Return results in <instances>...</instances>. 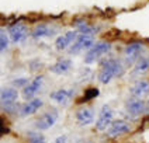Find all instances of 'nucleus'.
I'll return each mask as SVG.
<instances>
[{
    "label": "nucleus",
    "instance_id": "obj_8",
    "mask_svg": "<svg viewBox=\"0 0 149 143\" xmlns=\"http://www.w3.org/2000/svg\"><path fill=\"white\" fill-rule=\"evenodd\" d=\"M27 35H28V30H27V25L23 23H16L8 27V37L14 44L23 42L27 38Z\"/></svg>",
    "mask_w": 149,
    "mask_h": 143
},
{
    "label": "nucleus",
    "instance_id": "obj_20",
    "mask_svg": "<svg viewBox=\"0 0 149 143\" xmlns=\"http://www.w3.org/2000/svg\"><path fill=\"white\" fill-rule=\"evenodd\" d=\"M55 32L49 25L47 24H40L34 28L33 31V37L34 38H44V37H51L52 34Z\"/></svg>",
    "mask_w": 149,
    "mask_h": 143
},
{
    "label": "nucleus",
    "instance_id": "obj_1",
    "mask_svg": "<svg viewBox=\"0 0 149 143\" xmlns=\"http://www.w3.org/2000/svg\"><path fill=\"white\" fill-rule=\"evenodd\" d=\"M124 73V65L118 59H104L101 62V69L99 72V82L103 84H108L113 79L120 77Z\"/></svg>",
    "mask_w": 149,
    "mask_h": 143
},
{
    "label": "nucleus",
    "instance_id": "obj_27",
    "mask_svg": "<svg viewBox=\"0 0 149 143\" xmlns=\"http://www.w3.org/2000/svg\"><path fill=\"white\" fill-rule=\"evenodd\" d=\"M6 132H7V128H6V126H3V125H0V137H1V135L6 133Z\"/></svg>",
    "mask_w": 149,
    "mask_h": 143
},
{
    "label": "nucleus",
    "instance_id": "obj_11",
    "mask_svg": "<svg viewBox=\"0 0 149 143\" xmlns=\"http://www.w3.org/2000/svg\"><path fill=\"white\" fill-rule=\"evenodd\" d=\"M76 121L80 126L90 125L94 121V109L91 107H82L76 111Z\"/></svg>",
    "mask_w": 149,
    "mask_h": 143
},
{
    "label": "nucleus",
    "instance_id": "obj_7",
    "mask_svg": "<svg viewBox=\"0 0 149 143\" xmlns=\"http://www.w3.org/2000/svg\"><path fill=\"white\" fill-rule=\"evenodd\" d=\"M125 108L127 111L134 115V117H139L142 114H145L146 112V102L142 100V98H135V97H131V98H128L127 102H125Z\"/></svg>",
    "mask_w": 149,
    "mask_h": 143
},
{
    "label": "nucleus",
    "instance_id": "obj_12",
    "mask_svg": "<svg viewBox=\"0 0 149 143\" xmlns=\"http://www.w3.org/2000/svg\"><path fill=\"white\" fill-rule=\"evenodd\" d=\"M76 38H77V31H68L66 34H63V35L56 38L55 46H56L58 50H65L73 44Z\"/></svg>",
    "mask_w": 149,
    "mask_h": 143
},
{
    "label": "nucleus",
    "instance_id": "obj_6",
    "mask_svg": "<svg viewBox=\"0 0 149 143\" xmlns=\"http://www.w3.org/2000/svg\"><path fill=\"white\" fill-rule=\"evenodd\" d=\"M124 53L128 62H136L145 53V45L142 42H131L125 46Z\"/></svg>",
    "mask_w": 149,
    "mask_h": 143
},
{
    "label": "nucleus",
    "instance_id": "obj_10",
    "mask_svg": "<svg viewBox=\"0 0 149 143\" xmlns=\"http://www.w3.org/2000/svg\"><path fill=\"white\" fill-rule=\"evenodd\" d=\"M42 83H44V77H42V76H37L33 82H30V83L23 88V97L27 98V100H33L34 95L41 90Z\"/></svg>",
    "mask_w": 149,
    "mask_h": 143
},
{
    "label": "nucleus",
    "instance_id": "obj_3",
    "mask_svg": "<svg viewBox=\"0 0 149 143\" xmlns=\"http://www.w3.org/2000/svg\"><path fill=\"white\" fill-rule=\"evenodd\" d=\"M114 117V109L111 108L110 105H103L101 107V111H100V115L97 118V121H96V129L100 131V132H103V131H107L108 126L111 125V122L114 121L113 119Z\"/></svg>",
    "mask_w": 149,
    "mask_h": 143
},
{
    "label": "nucleus",
    "instance_id": "obj_14",
    "mask_svg": "<svg viewBox=\"0 0 149 143\" xmlns=\"http://www.w3.org/2000/svg\"><path fill=\"white\" fill-rule=\"evenodd\" d=\"M42 105H44V102H42L41 98H33V100H30L28 102H25L24 105L20 108V115L21 117L33 115V114H35L38 109L41 108Z\"/></svg>",
    "mask_w": 149,
    "mask_h": 143
},
{
    "label": "nucleus",
    "instance_id": "obj_18",
    "mask_svg": "<svg viewBox=\"0 0 149 143\" xmlns=\"http://www.w3.org/2000/svg\"><path fill=\"white\" fill-rule=\"evenodd\" d=\"M149 70V56H142L135 62L132 76H142Z\"/></svg>",
    "mask_w": 149,
    "mask_h": 143
},
{
    "label": "nucleus",
    "instance_id": "obj_25",
    "mask_svg": "<svg viewBox=\"0 0 149 143\" xmlns=\"http://www.w3.org/2000/svg\"><path fill=\"white\" fill-rule=\"evenodd\" d=\"M27 84H28V80H27V79H16L13 86H14V88H16V87H23V88H24Z\"/></svg>",
    "mask_w": 149,
    "mask_h": 143
},
{
    "label": "nucleus",
    "instance_id": "obj_5",
    "mask_svg": "<svg viewBox=\"0 0 149 143\" xmlns=\"http://www.w3.org/2000/svg\"><path fill=\"white\" fill-rule=\"evenodd\" d=\"M58 121V112L56 111H49L42 114L41 117L35 121V128L38 131H48L55 125V122Z\"/></svg>",
    "mask_w": 149,
    "mask_h": 143
},
{
    "label": "nucleus",
    "instance_id": "obj_24",
    "mask_svg": "<svg viewBox=\"0 0 149 143\" xmlns=\"http://www.w3.org/2000/svg\"><path fill=\"white\" fill-rule=\"evenodd\" d=\"M1 108H3V111H6V112H8V114H14V112H17V109H18V105H17V102H14V104H6V105H1Z\"/></svg>",
    "mask_w": 149,
    "mask_h": 143
},
{
    "label": "nucleus",
    "instance_id": "obj_4",
    "mask_svg": "<svg viewBox=\"0 0 149 143\" xmlns=\"http://www.w3.org/2000/svg\"><path fill=\"white\" fill-rule=\"evenodd\" d=\"M94 38L90 37V35H77V38L74 39L73 45L69 48V53H79L82 50H89L94 45Z\"/></svg>",
    "mask_w": 149,
    "mask_h": 143
},
{
    "label": "nucleus",
    "instance_id": "obj_21",
    "mask_svg": "<svg viewBox=\"0 0 149 143\" xmlns=\"http://www.w3.org/2000/svg\"><path fill=\"white\" fill-rule=\"evenodd\" d=\"M28 143H47V140H45V136L44 135L30 132L28 133Z\"/></svg>",
    "mask_w": 149,
    "mask_h": 143
},
{
    "label": "nucleus",
    "instance_id": "obj_17",
    "mask_svg": "<svg viewBox=\"0 0 149 143\" xmlns=\"http://www.w3.org/2000/svg\"><path fill=\"white\" fill-rule=\"evenodd\" d=\"M70 69H72V60L70 59H62V60H58L56 63H54L49 70L55 75H65Z\"/></svg>",
    "mask_w": 149,
    "mask_h": 143
},
{
    "label": "nucleus",
    "instance_id": "obj_23",
    "mask_svg": "<svg viewBox=\"0 0 149 143\" xmlns=\"http://www.w3.org/2000/svg\"><path fill=\"white\" fill-rule=\"evenodd\" d=\"M97 95H99V90H97V88H89V90H86V93H84L83 101L91 100V98H94V97H97Z\"/></svg>",
    "mask_w": 149,
    "mask_h": 143
},
{
    "label": "nucleus",
    "instance_id": "obj_16",
    "mask_svg": "<svg viewBox=\"0 0 149 143\" xmlns=\"http://www.w3.org/2000/svg\"><path fill=\"white\" fill-rule=\"evenodd\" d=\"M18 98V91L14 87H8L4 88L0 93V102L1 105H6V104H14Z\"/></svg>",
    "mask_w": 149,
    "mask_h": 143
},
{
    "label": "nucleus",
    "instance_id": "obj_22",
    "mask_svg": "<svg viewBox=\"0 0 149 143\" xmlns=\"http://www.w3.org/2000/svg\"><path fill=\"white\" fill-rule=\"evenodd\" d=\"M8 48V35L3 30H0V52H4Z\"/></svg>",
    "mask_w": 149,
    "mask_h": 143
},
{
    "label": "nucleus",
    "instance_id": "obj_26",
    "mask_svg": "<svg viewBox=\"0 0 149 143\" xmlns=\"http://www.w3.org/2000/svg\"><path fill=\"white\" fill-rule=\"evenodd\" d=\"M54 143H68V137L66 136H59L55 139V142Z\"/></svg>",
    "mask_w": 149,
    "mask_h": 143
},
{
    "label": "nucleus",
    "instance_id": "obj_13",
    "mask_svg": "<svg viewBox=\"0 0 149 143\" xmlns=\"http://www.w3.org/2000/svg\"><path fill=\"white\" fill-rule=\"evenodd\" d=\"M74 91L73 90H68V88H59V90H55L54 93H51V100H54L58 104H68L69 101L73 98Z\"/></svg>",
    "mask_w": 149,
    "mask_h": 143
},
{
    "label": "nucleus",
    "instance_id": "obj_2",
    "mask_svg": "<svg viewBox=\"0 0 149 143\" xmlns=\"http://www.w3.org/2000/svg\"><path fill=\"white\" fill-rule=\"evenodd\" d=\"M111 44L107 41H100V42H96L90 49L86 52L84 55V63H93L96 62L97 59H100L101 56H104L106 53H108L111 50Z\"/></svg>",
    "mask_w": 149,
    "mask_h": 143
},
{
    "label": "nucleus",
    "instance_id": "obj_9",
    "mask_svg": "<svg viewBox=\"0 0 149 143\" xmlns=\"http://www.w3.org/2000/svg\"><path fill=\"white\" fill-rule=\"evenodd\" d=\"M131 131V126L128 122H125L123 119H114L111 122V125L108 126L107 129V135L110 137H116V136H120V135L128 133Z\"/></svg>",
    "mask_w": 149,
    "mask_h": 143
},
{
    "label": "nucleus",
    "instance_id": "obj_19",
    "mask_svg": "<svg viewBox=\"0 0 149 143\" xmlns=\"http://www.w3.org/2000/svg\"><path fill=\"white\" fill-rule=\"evenodd\" d=\"M74 27H76V31L80 32L82 35H90V37H93L94 34L99 31L97 27H94V25H91V24H87V23H83V21L76 23Z\"/></svg>",
    "mask_w": 149,
    "mask_h": 143
},
{
    "label": "nucleus",
    "instance_id": "obj_15",
    "mask_svg": "<svg viewBox=\"0 0 149 143\" xmlns=\"http://www.w3.org/2000/svg\"><path fill=\"white\" fill-rule=\"evenodd\" d=\"M131 97L143 98L149 94V80H139L131 87Z\"/></svg>",
    "mask_w": 149,
    "mask_h": 143
},
{
    "label": "nucleus",
    "instance_id": "obj_28",
    "mask_svg": "<svg viewBox=\"0 0 149 143\" xmlns=\"http://www.w3.org/2000/svg\"><path fill=\"white\" fill-rule=\"evenodd\" d=\"M146 107L149 108V94H148V100H146Z\"/></svg>",
    "mask_w": 149,
    "mask_h": 143
}]
</instances>
